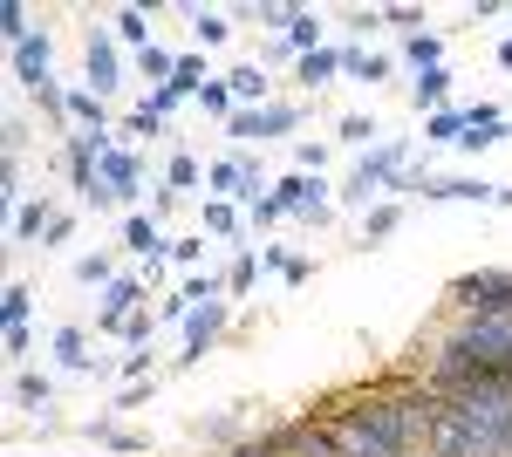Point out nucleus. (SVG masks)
<instances>
[{
    "mask_svg": "<svg viewBox=\"0 0 512 457\" xmlns=\"http://www.w3.org/2000/svg\"><path fill=\"white\" fill-rule=\"evenodd\" d=\"M437 410H444V396L424 376H390V382H376V389L335 396L321 410L328 457H417L431 444Z\"/></svg>",
    "mask_w": 512,
    "mask_h": 457,
    "instance_id": "obj_1",
    "label": "nucleus"
},
{
    "mask_svg": "<svg viewBox=\"0 0 512 457\" xmlns=\"http://www.w3.org/2000/svg\"><path fill=\"white\" fill-rule=\"evenodd\" d=\"M424 457H512V389L444 396Z\"/></svg>",
    "mask_w": 512,
    "mask_h": 457,
    "instance_id": "obj_2",
    "label": "nucleus"
},
{
    "mask_svg": "<svg viewBox=\"0 0 512 457\" xmlns=\"http://www.w3.org/2000/svg\"><path fill=\"white\" fill-rule=\"evenodd\" d=\"M403 171H410V137H383L376 151H362V157H355V171L342 178V191H335V198H342V205H362V212H369V198L383 205V191H396V178H403Z\"/></svg>",
    "mask_w": 512,
    "mask_h": 457,
    "instance_id": "obj_3",
    "label": "nucleus"
},
{
    "mask_svg": "<svg viewBox=\"0 0 512 457\" xmlns=\"http://www.w3.org/2000/svg\"><path fill=\"white\" fill-rule=\"evenodd\" d=\"M444 301L458 321H512V273L506 267H478V273H458L444 287Z\"/></svg>",
    "mask_w": 512,
    "mask_h": 457,
    "instance_id": "obj_4",
    "label": "nucleus"
},
{
    "mask_svg": "<svg viewBox=\"0 0 512 457\" xmlns=\"http://www.w3.org/2000/svg\"><path fill=\"white\" fill-rule=\"evenodd\" d=\"M308 123V103H294V96H274V103H260V110H239L226 123V137L239 144H274V137H294Z\"/></svg>",
    "mask_w": 512,
    "mask_h": 457,
    "instance_id": "obj_5",
    "label": "nucleus"
},
{
    "mask_svg": "<svg viewBox=\"0 0 512 457\" xmlns=\"http://www.w3.org/2000/svg\"><path fill=\"white\" fill-rule=\"evenodd\" d=\"M82 89H96L103 103L123 89V41L103 28H89V41H82Z\"/></svg>",
    "mask_w": 512,
    "mask_h": 457,
    "instance_id": "obj_6",
    "label": "nucleus"
},
{
    "mask_svg": "<svg viewBox=\"0 0 512 457\" xmlns=\"http://www.w3.org/2000/svg\"><path fill=\"white\" fill-rule=\"evenodd\" d=\"M144 294H151L144 273H117V280L96 294V335H123V321L144 314Z\"/></svg>",
    "mask_w": 512,
    "mask_h": 457,
    "instance_id": "obj_7",
    "label": "nucleus"
},
{
    "mask_svg": "<svg viewBox=\"0 0 512 457\" xmlns=\"http://www.w3.org/2000/svg\"><path fill=\"white\" fill-rule=\"evenodd\" d=\"M321 191H328V185H321L315 171H287V178L274 185V198H280V212H287V219H308V226H328V219H335V205H328Z\"/></svg>",
    "mask_w": 512,
    "mask_h": 457,
    "instance_id": "obj_8",
    "label": "nucleus"
},
{
    "mask_svg": "<svg viewBox=\"0 0 512 457\" xmlns=\"http://www.w3.org/2000/svg\"><path fill=\"white\" fill-rule=\"evenodd\" d=\"M7 62H14V82H21L28 96H35L41 82H55V41H48V28L28 35V41H14V48H7Z\"/></svg>",
    "mask_w": 512,
    "mask_h": 457,
    "instance_id": "obj_9",
    "label": "nucleus"
},
{
    "mask_svg": "<svg viewBox=\"0 0 512 457\" xmlns=\"http://www.w3.org/2000/svg\"><path fill=\"white\" fill-rule=\"evenodd\" d=\"M226 321H233V307L226 301H205L192 307V321H185V355H178V369H192V362H205V348L226 335Z\"/></svg>",
    "mask_w": 512,
    "mask_h": 457,
    "instance_id": "obj_10",
    "label": "nucleus"
},
{
    "mask_svg": "<svg viewBox=\"0 0 512 457\" xmlns=\"http://www.w3.org/2000/svg\"><path fill=\"white\" fill-rule=\"evenodd\" d=\"M137 185H144V157L130 151V144H110L103 151V191L117 205H137Z\"/></svg>",
    "mask_w": 512,
    "mask_h": 457,
    "instance_id": "obj_11",
    "label": "nucleus"
},
{
    "mask_svg": "<svg viewBox=\"0 0 512 457\" xmlns=\"http://www.w3.org/2000/svg\"><path fill=\"white\" fill-rule=\"evenodd\" d=\"M123 253L144 260V267H158V260H171V239H164V226L151 212H130V219H123Z\"/></svg>",
    "mask_w": 512,
    "mask_h": 457,
    "instance_id": "obj_12",
    "label": "nucleus"
},
{
    "mask_svg": "<svg viewBox=\"0 0 512 457\" xmlns=\"http://www.w3.org/2000/svg\"><path fill=\"white\" fill-rule=\"evenodd\" d=\"M512 137V116L506 110H492V103H472V130H465V144H458V151H492V144H506Z\"/></svg>",
    "mask_w": 512,
    "mask_h": 457,
    "instance_id": "obj_13",
    "label": "nucleus"
},
{
    "mask_svg": "<svg viewBox=\"0 0 512 457\" xmlns=\"http://www.w3.org/2000/svg\"><path fill=\"white\" fill-rule=\"evenodd\" d=\"M335 76H349V62H342V48H335V41H328V48H315V55H301V62H294V82H301L308 96H315V89H328V82H335Z\"/></svg>",
    "mask_w": 512,
    "mask_h": 457,
    "instance_id": "obj_14",
    "label": "nucleus"
},
{
    "mask_svg": "<svg viewBox=\"0 0 512 457\" xmlns=\"http://www.w3.org/2000/svg\"><path fill=\"white\" fill-rule=\"evenodd\" d=\"M48 226H55V205H48V191H41V198H21V205H14L7 239H14V246H28V239H48Z\"/></svg>",
    "mask_w": 512,
    "mask_h": 457,
    "instance_id": "obj_15",
    "label": "nucleus"
},
{
    "mask_svg": "<svg viewBox=\"0 0 512 457\" xmlns=\"http://www.w3.org/2000/svg\"><path fill=\"white\" fill-rule=\"evenodd\" d=\"M82 430H89V444H103V451H117V457H144L151 451L144 430H123V423H110V417H89Z\"/></svg>",
    "mask_w": 512,
    "mask_h": 457,
    "instance_id": "obj_16",
    "label": "nucleus"
},
{
    "mask_svg": "<svg viewBox=\"0 0 512 457\" xmlns=\"http://www.w3.org/2000/svg\"><path fill=\"white\" fill-rule=\"evenodd\" d=\"M328 28H321V14L315 7H294V21H287V35H280V48H287V55H294V62H301V55H315V48H328Z\"/></svg>",
    "mask_w": 512,
    "mask_h": 457,
    "instance_id": "obj_17",
    "label": "nucleus"
},
{
    "mask_svg": "<svg viewBox=\"0 0 512 457\" xmlns=\"http://www.w3.org/2000/svg\"><path fill=\"white\" fill-rule=\"evenodd\" d=\"M226 89H233L239 110H260V103H274V82H267V69H260V62H239L233 76H226Z\"/></svg>",
    "mask_w": 512,
    "mask_h": 457,
    "instance_id": "obj_18",
    "label": "nucleus"
},
{
    "mask_svg": "<svg viewBox=\"0 0 512 457\" xmlns=\"http://www.w3.org/2000/svg\"><path fill=\"white\" fill-rule=\"evenodd\" d=\"M410 103L424 116L451 110V69H424V76H410Z\"/></svg>",
    "mask_w": 512,
    "mask_h": 457,
    "instance_id": "obj_19",
    "label": "nucleus"
},
{
    "mask_svg": "<svg viewBox=\"0 0 512 457\" xmlns=\"http://www.w3.org/2000/svg\"><path fill=\"white\" fill-rule=\"evenodd\" d=\"M465 130H472V103H451V110L424 116V144H465Z\"/></svg>",
    "mask_w": 512,
    "mask_h": 457,
    "instance_id": "obj_20",
    "label": "nucleus"
},
{
    "mask_svg": "<svg viewBox=\"0 0 512 457\" xmlns=\"http://www.w3.org/2000/svg\"><path fill=\"white\" fill-rule=\"evenodd\" d=\"M48 348H55V362H62V369H96V355H89V328H76V321H69V328H55Z\"/></svg>",
    "mask_w": 512,
    "mask_h": 457,
    "instance_id": "obj_21",
    "label": "nucleus"
},
{
    "mask_svg": "<svg viewBox=\"0 0 512 457\" xmlns=\"http://www.w3.org/2000/svg\"><path fill=\"white\" fill-rule=\"evenodd\" d=\"M110 35L123 41V48H137V55H144V48H151V14H144V7H117V14H110Z\"/></svg>",
    "mask_w": 512,
    "mask_h": 457,
    "instance_id": "obj_22",
    "label": "nucleus"
},
{
    "mask_svg": "<svg viewBox=\"0 0 512 457\" xmlns=\"http://www.w3.org/2000/svg\"><path fill=\"white\" fill-rule=\"evenodd\" d=\"M198 437H205V444H219V451H239L253 430L239 423V410H219V417H198Z\"/></svg>",
    "mask_w": 512,
    "mask_h": 457,
    "instance_id": "obj_23",
    "label": "nucleus"
},
{
    "mask_svg": "<svg viewBox=\"0 0 512 457\" xmlns=\"http://www.w3.org/2000/svg\"><path fill=\"white\" fill-rule=\"evenodd\" d=\"M192 35H198V48H226L233 41V14L226 7H192Z\"/></svg>",
    "mask_w": 512,
    "mask_h": 457,
    "instance_id": "obj_24",
    "label": "nucleus"
},
{
    "mask_svg": "<svg viewBox=\"0 0 512 457\" xmlns=\"http://www.w3.org/2000/svg\"><path fill=\"white\" fill-rule=\"evenodd\" d=\"M396 226H403V198H383V205H369V212H362V246H383Z\"/></svg>",
    "mask_w": 512,
    "mask_h": 457,
    "instance_id": "obj_25",
    "label": "nucleus"
},
{
    "mask_svg": "<svg viewBox=\"0 0 512 457\" xmlns=\"http://www.w3.org/2000/svg\"><path fill=\"white\" fill-rule=\"evenodd\" d=\"M342 62H349L355 82H390V76H396L390 55H369V48H355V41H342Z\"/></svg>",
    "mask_w": 512,
    "mask_h": 457,
    "instance_id": "obj_26",
    "label": "nucleus"
},
{
    "mask_svg": "<svg viewBox=\"0 0 512 457\" xmlns=\"http://www.w3.org/2000/svg\"><path fill=\"white\" fill-rule=\"evenodd\" d=\"M403 62H410L417 76H424V69H444V35H431V28H424V35H403Z\"/></svg>",
    "mask_w": 512,
    "mask_h": 457,
    "instance_id": "obj_27",
    "label": "nucleus"
},
{
    "mask_svg": "<svg viewBox=\"0 0 512 457\" xmlns=\"http://www.w3.org/2000/svg\"><path fill=\"white\" fill-rule=\"evenodd\" d=\"M178 294H185V301L192 307H205V301H233V294H226V273H185V280H178Z\"/></svg>",
    "mask_w": 512,
    "mask_h": 457,
    "instance_id": "obj_28",
    "label": "nucleus"
},
{
    "mask_svg": "<svg viewBox=\"0 0 512 457\" xmlns=\"http://www.w3.org/2000/svg\"><path fill=\"white\" fill-rule=\"evenodd\" d=\"M48 403H55V382L35 376V369H21V376H14V410H48Z\"/></svg>",
    "mask_w": 512,
    "mask_h": 457,
    "instance_id": "obj_29",
    "label": "nucleus"
},
{
    "mask_svg": "<svg viewBox=\"0 0 512 457\" xmlns=\"http://www.w3.org/2000/svg\"><path fill=\"white\" fill-rule=\"evenodd\" d=\"M198 110L219 116V123H233V116H239V103H233V89H226V76H212L205 89H198Z\"/></svg>",
    "mask_w": 512,
    "mask_h": 457,
    "instance_id": "obj_30",
    "label": "nucleus"
},
{
    "mask_svg": "<svg viewBox=\"0 0 512 457\" xmlns=\"http://www.w3.org/2000/svg\"><path fill=\"white\" fill-rule=\"evenodd\" d=\"M137 69H144V76H151V82H158V89H164V82L178 76V48H164V41H151V48L137 55Z\"/></svg>",
    "mask_w": 512,
    "mask_h": 457,
    "instance_id": "obj_31",
    "label": "nucleus"
},
{
    "mask_svg": "<svg viewBox=\"0 0 512 457\" xmlns=\"http://www.w3.org/2000/svg\"><path fill=\"white\" fill-rule=\"evenodd\" d=\"M0 35H7V48L28 41L35 35V7H28V0H7V7H0Z\"/></svg>",
    "mask_w": 512,
    "mask_h": 457,
    "instance_id": "obj_32",
    "label": "nucleus"
},
{
    "mask_svg": "<svg viewBox=\"0 0 512 457\" xmlns=\"http://www.w3.org/2000/svg\"><path fill=\"white\" fill-rule=\"evenodd\" d=\"M0 314H7V328H28V314H35V294H28V280H7V294H0Z\"/></svg>",
    "mask_w": 512,
    "mask_h": 457,
    "instance_id": "obj_33",
    "label": "nucleus"
},
{
    "mask_svg": "<svg viewBox=\"0 0 512 457\" xmlns=\"http://www.w3.org/2000/svg\"><path fill=\"white\" fill-rule=\"evenodd\" d=\"M205 232H212V239H233L239 232V205L233 198H205Z\"/></svg>",
    "mask_w": 512,
    "mask_h": 457,
    "instance_id": "obj_34",
    "label": "nucleus"
},
{
    "mask_svg": "<svg viewBox=\"0 0 512 457\" xmlns=\"http://www.w3.org/2000/svg\"><path fill=\"white\" fill-rule=\"evenodd\" d=\"M76 280H82V287H96V294H103V287L117 280V260H110V253H82V260H76Z\"/></svg>",
    "mask_w": 512,
    "mask_h": 457,
    "instance_id": "obj_35",
    "label": "nucleus"
},
{
    "mask_svg": "<svg viewBox=\"0 0 512 457\" xmlns=\"http://www.w3.org/2000/svg\"><path fill=\"white\" fill-rule=\"evenodd\" d=\"M123 137H164V116L151 110V103H137V110L117 123V144H123Z\"/></svg>",
    "mask_w": 512,
    "mask_h": 457,
    "instance_id": "obj_36",
    "label": "nucleus"
},
{
    "mask_svg": "<svg viewBox=\"0 0 512 457\" xmlns=\"http://www.w3.org/2000/svg\"><path fill=\"white\" fill-rule=\"evenodd\" d=\"M164 185H171V191H198V185H205V171H198V157H192V151H178L171 164H164Z\"/></svg>",
    "mask_w": 512,
    "mask_h": 457,
    "instance_id": "obj_37",
    "label": "nucleus"
},
{
    "mask_svg": "<svg viewBox=\"0 0 512 457\" xmlns=\"http://www.w3.org/2000/svg\"><path fill=\"white\" fill-rule=\"evenodd\" d=\"M253 280H260V253L246 246L233 267H226V294H233V301H239V294H253Z\"/></svg>",
    "mask_w": 512,
    "mask_h": 457,
    "instance_id": "obj_38",
    "label": "nucleus"
},
{
    "mask_svg": "<svg viewBox=\"0 0 512 457\" xmlns=\"http://www.w3.org/2000/svg\"><path fill=\"white\" fill-rule=\"evenodd\" d=\"M335 137H342V144H355V151H376V137H383V130H376L369 116H342V123H335Z\"/></svg>",
    "mask_w": 512,
    "mask_h": 457,
    "instance_id": "obj_39",
    "label": "nucleus"
},
{
    "mask_svg": "<svg viewBox=\"0 0 512 457\" xmlns=\"http://www.w3.org/2000/svg\"><path fill=\"white\" fill-rule=\"evenodd\" d=\"M151 335H158V314L144 307V314H130V321H123L117 342H123V348H151Z\"/></svg>",
    "mask_w": 512,
    "mask_h": 457,
    "instance_id": "obj_40",
    "label": "nucleus"
},
{
    "mask_svg": "<svg viewBox=\"0 0 512 457\" xmlns=\"http://www.w3.org/2000/svg\"><path fill=\"white\" fill-rule=\"evenodd\" d=\"M246 14H253V21H260V28H274V41L287 35V21H294V7H280V0H253V7H246Z\"/></svg>",
    "mask_w": 512,
    "mask_h": 457,
    "instance_id": "obj_41",
    "label": "nucleus"
},
{
    "mask_svg": "<svg viewBox=\"0 0 512 457\" xmlns=\"http://www.w3.org/2000/svg\"><path fill=\"white\" fill-rule=\"evenodd\" d=\"M280 219H287V212H280V198H274V191H267L260 205H246V232H274Z\"/></svg>",
    "mask_w": 512,
    "mask_h": 457,
    "instance_id": "obj_42",
    "label": "nucleus"
},
{
    "mask_svg": "<svg viewBox=\"0 0 512 457\" xmlns=\"http://www.w3.org/2000/svg\"><path fill=\"white\" fill-rule=\"evenodd\" d=\"M342 21H349L355 48H362V35H376V28H383V7H349V14H342Z\"/></svg>",
    "mask_w": 512,
    "mask_h": 457,
    "instance_id": "obj_43",
    "label": "nucleus"
},
{
    "mask_svg": "<svg viewBox=\"0 0 512 457\" xmlns=\"http://www.w3.org/2000/svg\"><path fill=\"white\" fill-rule=\"evenodd\" d=\"M321 164H328V144L301 137V144H294V171H315V178H321Z\"/></svg>",
    "mask_w": 512,
    "mask_h": 457,
    "instance_id": "obj_44",
    "label": "nucleus"
},
{
    "mask_svg": "<svg viewBox=\"0 0 512 457\" xmlns=\"http://www.w3.org/2000/svg\"><path fill=\"white\" fill-rule=\"evenodd\" d=\"M171 260H178L185 273H198V260H205V232H198V239H171Z\"/></svg>",
    "mask_w": 512,
    "mask_h": 457,
    "instance_id": "obj_45",
    "label": "nucleus"
},
{
    "mask_svg": "<svg viewBox=\"0 0 512 457\" xmlns=\"http://www.w3.org/2000/svg\"><path fill=\"white\" fill-rule=\"evenodd\" d=\"M383 21L403 28V35H424V7H383Z\"/></svg>",
    "mask_w": 512,
    "mask_h": 457,
    "instance_id": "obj_46",
    "label": "nucleus"
},
{
    "mask_svg": "<svg viewBox=\"0 0 512 457\" xmlns=\"http://www.w3.org/2000/svg\"><path fill=\"white\" fill-rule=\"evenodd\" d=\"M151 389H158V376H151V382H123V389H117V410H144V403H151Z\"/></svg>",
    "mask_w": 512,
    "mask_h": 457,
    "instance_id": "obj_47",
    "label": "nucleus"
},
{
    "mask_svg": "<svg viewBox=\"0 0 512 457\" xmlns=\"http://www.w3.org/2000/svg\"><path fill=\"white\" fill-rule=\"evenodd\" d=\"M226 457H287V451H280V444L267 437V430H253V437H246L239 451H226Z\"/></svg>",
    "mask_w": 512,
    "mask_h": 457,
    "instance_id": "obj_48",
    "label": "nucleus"
},
{
    "mask_svg": "<svg viewBox=\"0 0 512 457\" xmlns=\"http://www.w3.org/2000/svg\"><path fill=\"white\" fill-rule=\"evenodd\" d=\"M117 369H123V382H151V348H130Z\"/></svg>",
    "mask_w": 512,
    "mask_h": 457,
    "instance_id": "obj_49",
    "label": "nucleus"
},
{
    "mask_svg": "<svg viewBox=\"0 0 512 457\" xmlns=\"http://www.w3.org/2000/svg\"><path fill=\"white\" fill-rule=\"evenodd\" d=\"M69 239H76V212H55V226H48L41 246H69Z\"/></svg>",
    "mask_w": 512,
    "mask_h": 457,
    "instance_id": "obj_50",
    "label": "nucleus"
},
{
    "mask_svg": "<svg viewBox=\"0 0 512 457\" xmlns=\"http://www.w3.org/2000/svg\"><path fill=\"white\" fill-rule=\"evenodd\" d=\"M280 280H287V287H308V280H315V260H301V253H294V260H287V273H280Z\"/></svg>",
    "mask_w": 512,
    "mask_h": 457,
    "instance_id": "obj_51",
    "label": "nucleus"
},
{
    "mask_svg": "<svg viewBox=\"0 0 512 457\" xmlns=\"http://www.w3.org/2000/svg\"><path fill=\"white\" fill-rule=\"evenodd\" d=\"M7 355H14V362L35 355V328H7Z\"/></svg>",
    "mask_w": 512,
    "mask_h": 457,
    "instance_id": "obj_52",
    "label": "nucleus"
},
{
    "mask_svg": "<svg viewBox=\"0 0 512 457\" xmlns=\"http://www.w3.org/2000/svg\"><path fill=\"white\" fill-rule=\"evenodd\" d=\"M178 198H185V191H171V185H164L158 198H151V219H158V226H164V219H171V212H178Z\"/></svg>",
    "mask_w": 512,
    "mask_h": 457,
    "instance_id": "obj_53",
    "label": "nucleus"
},
{
    "mask_svg": "<svg viewBox=\"0 0 512 457\" xmlns=\"http://www.w3.org/2000/svg\"><path fill=\"white\" fill-rule=\"evenodd\" d=\"M287 260H294V253H287V246H260V267H274V273H287Z\"/></svg>",
    "mask_w": 512,
    "mask_h": 457,
    "instance_id": "obj_54",
    "label": "nucleus"
},
{
    "mask_svg": "<svg viewBox=\"0 0 512 457\" xmlns=\"http://www.w3.org/2000/svg\"><path fill=\"white\" fill-rule=\"evenodd\" d=\"M499 69H512V35H506V41H499Z\"/></svg>",
    "mask_w": 512,
    "mask_h": 457,
    "instance_id": "obj_55",
    "label": "nucleus"
}]
</instances>
